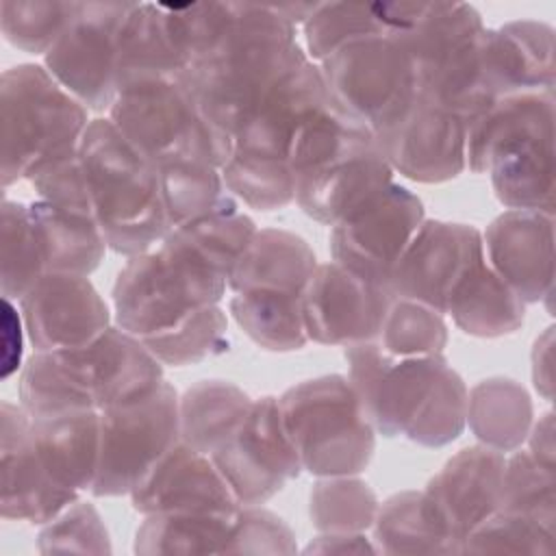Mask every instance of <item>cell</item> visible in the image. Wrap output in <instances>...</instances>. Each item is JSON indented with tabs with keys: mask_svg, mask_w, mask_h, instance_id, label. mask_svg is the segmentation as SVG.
Returning <instances> with one entry per match:
<instances>
[{
	"mask_svg": "<svg viewBox=\"0 0 556 556\" xmlns=\"http://www.w3.org/2000/svg\"><path fill=\"white\" fill-rule=\"evenodd\" d=\"M393 174L376 141L298 178L295 202L315 222L337 226L384 193L393 185Z\"/></svg>",
	"mask_w": 556,
	"mask_h": 556,
	"instance_id": "484cf974",
	"label": "cell"
},
{
	"mask_svg": "<svg viewBox=\"0 0 556 556\" xmlns=\"http://www.w3.org/2000/svg\"><path fill=\"white\" fill-rule=\"evenodd\" d=\"M504 467V452L482 443L463 447L421 491L428 519L458 554L463 541L497 510Z\"/></svg>",
	"mask_w": 556,
	"mask_h": 556,
	"instance_id": "e0dca14e",
	"label": "cell"
},
{
	"mask_svg": "<svg viewBox=\"0 0 556 556\" xmlns=\"http://www.w3.org/2000/svg\"><path fill=\"white\" fill-rule=\"evenodd\" d=\"M376 141L393 172L415 182H447L467 169V119L419 93L404 117L376 135Z\"/></svg>",
	"mask_w": 556,
	"mask_h": 556,
	"instance_id": "d6986e66",
	"label": "cell"
},
{
	"mask_svg": "<svg viewBox=\"0 0 556 556\" xmlns=\"http://www.w3.org/2000/svg\"><path fill=\"white\" fill-rule=\"evenodd\" d=\"M534 421L530 393L513 378L495 376L467 391V426L497 452L519 450Z\"/></svg>",
	"mask_w": 556,
	"mask_h": 556,
	"instance_id": "1f68e13d",
	"label": "cell"
},
{
	"mask_svg": "<svg viewBox=\"0 0 556 556\" xmlns=\"http://www.w3.org/2000/svg\"><path fill=\"white\" fill-rule=\"evenodd\" d=\"M285 430L302 471L317 478L358 476L376 452V428L345 376L330 374L289 387L278 397Z\"/></svg>",
	"mask_w": 556,
	"mask_h": 556,
	"instance_id": "ba28073f",
	"label": "cell"
},
{
	"mask_svg": "<svg viewBox=\"0 0 556 556\" xmlns=\"http://www.w3.org/2000/svg\"><path fill=\"white\" fill-rule=\"evenodd\" d=\"M24 334L22 313H17L13 300L2 298V378H9L22 367Z\"/></svg>",
	"mask_w": 556,
	"mask_h": 556,
	"instance_id": "681fc988",
	"label": "cell"
},
{
	"mask_svg": "<svg viewBox=\"0 0 556 556\" xmlns=\"http://www.w3.org/2000/svg\"><path fill=\"white\" fill-rule=\"evenodd\" d=\"M226 289L228 278L169 232L119 269L115 324L163 365H195L228 350V317L219 306Z\"/></svg>",
	"mask_w": 556,
	"mask_h": 556,
	"instance_id": "6da1fadb",
	"label": "cell"
},
{
	"mask_svg": "<svg viewBox=\"0 0 556 556\" xmlns=\"http://www.w3.org/2000/svg\"><path fill=\"white\" fill-rule=\"evenodd\" d=\"M239 513V510H237ZM235 515L156 513L143 515L135 534V554H224L235 528Z\"/></svg>",
	"mask_w": 556,
	"mask_h": 556,
	"instance_id": "836d02e7",
	"label": "cell"
},
{
	"mask_svg": "<svg viewBox=\"0 0 556 556\" xmlns=\"http://www.w3.org/2000/svg\"><path fill=\"white\" fill-rule=\"evenodd\" d=\"M76 7L78 2L9 0L0 4V28L11 46L46 56L70 26Z\"/></svg>",
	"mask_w": 556,
	"mask_h": 556,
	"instance_id": "ee69618b",
	"label": "cell"
},
{
	"mask_svg": "<svg viewBox=\"0 0 556 556\" xmlns=\"http://www.w3.org/2000/svg\"><path fill=\"white\" fill-rule=\"evenodd\" d=\"M291 528L271 510L241 506L224 554H295Z\"/></svg>",
	"mask_w": 556,
	"mask_h": 556,
	"instance_id": "7dc6e473",
	"label": "cell"
},
{
	"mask_svg": "<svg viewBox=\"0 0 556 556\" xmlns=\"http://www.w3.org/2000/svg\"><path fill=\"white\" fill-rule=\"evenodd\" d=\"M376 341L395 358L443 354L447 345V324L434 308L391 295Z\"/></svg>",
	"mask_w": 556,
	"mask_h": 556,
	"instance_id": "ab89813d",
	"label": "cell"
},
{
	"mask_svg": "<svg viewBox=\"0 0 556 556\" xmlns=\"http://www.w3.org/2000/svg\"><path fill=\"white\" fill-rule=\"evenodd\" d=\"M91 217L109 250L137 256L169 235L159 167L109 117L89 122L78 148Z\"/></svg>",
	"mask_w": 556,
	"mask_h": 556,
	"instance_id": "8992f818",
	"label": "cell"
},
{
	"mask_svg": "<svg viewBox=\"0 0 556 556\" xmlns=\"http://www.w3.org/2000/svg\"><path fill=\"white\" fill-rule=\"evenodd\" d=\"M226 189L256 211H278L295 202V178L289 163L232 152L219 167Z\"/></svg>",
	"mask_w": 556,
	"mask_h": 556,
	"instance_id": "60d3db41",
	"label": "cell"
},
{
	"mask_svg": "<svg viewBox=\"0 0 556 556\" xmlns=\"http://www.w3.org/2000/svg\"><path fill=\"white\" fill-rule=\"evenodd\" d=\"M33 419L43 467L70 491H91L100 454V410H74Z\"/></svg>",
	"mask_w": 556,
	"mask_h": 556,
	"instance_id": "f1b7e54d",
	"label": "cell"
},
{
	"mask_svg": "<svg viewBox=\"0 0 556 556\" xmlns=\"http://www.w3.org/2000/svg\"><path fill=\"white\" fill-rule=\"evenodd\" d=\"M378 506L374 489L356 476L319 478L308 495V515L317 532H367Z\"/></svg>",
	"mask_w": 556,
	"mask_h": 556,
	"instance_id": "f35d334b",
	"label": "cell"
},
{
	"mask_svg": "<svg viewBox=\"0 0 556 556\" xmlns=\"http://www.w3.org/2000/svg\"><path fill=\"white\" fill-rule=\"evenodd\" d=\"M384 35L410 56L417 85L469 56L486 28L467 2H374Z\"/></svg>",
	"mask_w": 556,
	"mask_h": 556,
	"instance_id": "9a60e30c",
	"label": "cell"
},
{
	"mask_svg": "<svg viewBox=\"0 0 556 556\" xmlns=\"http://www.w3.org/2000/svg\"><path fill=\"white\" fill-rule=\"evenodd\" d=\"M28 208L48 274L89 276L100 267L109 245L91 215L65 211L39 198Z\"/></svg>",
	"mask_w": 556,
	"mask_h": 556,
	"instance_id": "4dcf8cb0",
	"label": "cell"
},
{
	"mask_svg": "<svg viewBox=\"0 0 556 556\" xmlns=\"http://www.w3.org/2000/svg\"><path fill=\"white\" fill-rule=\"evenodd\" d=\"M378 554L376 545L365 532H319L306 547L304 554Z\"/></svg>",
	"mask_w": 556,
	"mask_h": 556,
	"instance_id": "f907efd6",
	"label": "cell"
},
{
	"mask_svg": "<svg viewBox=\"0 0 556 556\" xmlns=\"http://www.w3.org/2000/svg\"><path fill=\"white\" fill-rule=\"evenodd\" d=\"M554 91L510 93L467 122L465 167L506 208L554 215Z\"/></svg>",
	"mask_w": 556,
	"mask_h": 556,
	"instance_id": "5b68a950",
	"label": "cell"
},
{
	"mask_svg": "<svg viewBox=\"0 0 556 556\" xmlns=\"http://www.w3.org/2000/svg\"><path fill=\"white\" fill-rule=\"evenodd\" d=\"M39 549L43 554H109L111 541L96 506L78 497L52 521L41 526Z\"/></svg>",
	"mask_w": 556,
	"mask_h": 556,
	"instance_id": "bcb514c9",
	"label": "cell"
},
{
	"mask_svg": "<svg viewBox=\"0 0 556 556\" xmlns=\"http://www.w3.org/2000/svg\"><path fill=\"white\" fill-rule=\"evenodd\" d=\"M391 293L330 261L315 267L302 293V321L308 341L354 345L376 341Z\"/></svg>",
	"mask_w": 556,
	"mask_h": 556,
	"instance_id": "ac0fdd59",
	"label": "cell"
},
{
	"mask_svg": "<svg viewBox=\"0 0 556 556\" xmlns=\"http://www.w3.org/2000/svg\"><path fill=\"white\" fill-rule=\"evenodd\" d=\"M484 258L482 232L469 224L424 219L397 261L387 291L445 315V302L458 280Z\"/></svg>",
	"mask_w": 556,
	"mask_h": 556,
	"instance_id": "2e32d148",
	"label": "cell"
},
{
	"mask_svg": "<svg viewBox=\"0 0 556 556\" xmlns=\"http://www.w3.org/2000/svg\"><path fill=\"white\" fill-rule=\"evenodd\" d=\"M109 119L156 167L180 161L222 167L213 135L180 78L143 80L122 89Z\"/></svg>",
	"mask_w": 556,
	"mask_h": 556,
	"instance_id": "8fae6325",
	"label": "cell"
},
{
	"mask_svg": "<svg viewBox=\"0 0 556 556\" xmlns=\"http://www.w3.org/2000/svg\"><path fill=\"white\" fill-rule=\"evenodd\" d=\"M189 61L161 2H132L117 46V93L156 78H180Z\"/></svg>",
	"mask_w": 556,
	"mask_h": 556,
	"instance_id": "4316f807",
	"label": "cell"
},
{
	"mask_svg": "<svg viewBox=\"0 0 556 556\" xmlns=\"http://www.w3.org/2000/svg\"><path fill=\"white\" fill-rule=\"evenodd\" d=\"M556 469L541 465L521 450L506 458L497 510L521 515L556 528Z\"/></svg>",
	"mask_w": 556,
	"mask_h": 556,
	"instance_id": "7bdbcfd3",
	"label": "cell"
},
{
	"mask_svg": "<svg viewBox=\"0 0 556 556\" xmlns=\"http://www.w3.org/2000/svg\"><path fill=\"white\" fill-rule=\"evenodd\" d=\"M30 185L35 187L39 200H46L65 211L91 215L78 152L35 174L30 178Z\"/></svg>",
	"mask_w": 556,
	"mask_h": 556,
	"instance_id": "c3c4849f",
	"label": "cell"
},
{
	"mask_svg": "<svg viewBox=\"0 0 556 556\" xmlns=\"http://www.w3.org/2000/svg\"><path fill=\"white\" fill-rule=\"evenodd\" d=\"M350 384L376 432L424 447L456 441L467 426V384L443 354L395 358L378 341L345 348Z\"/></svg>",
	"mask_w": 556,
	"mask_h": 556,
	"instance_id": "3957f363",
	"label": "cell"
},
{
	"mask_svg": "<svg viewBox=\"0 0 556 556\" xmlns=\"http://www.w3.org/2000/svg\"><path fill=\"white\" fill-rule=\"evenodd\" d=\"M0 439V513L4 519L43 526L78 500L76 491L56 484L43 467L33 439V419L22 404L2 402Z\"/></svg>",
	"mask_w": 556,
	"mask_h": 556,
	"instance_id": "44dd1931",
	"label": "cell"
},
{
	"mask_svg": "<svg viewBox=\"0 0 556 556\" xmlns=\"http://www.w3.org/2000/svg\"><path fill=\"white\" fill-rule=\"evenodd\" d=\"M252 397L228 380H200L180 395V441L211 456L241 426Z\"/></svg>",
	"mask_w": 556,
	"mask_h": 556,
	"instance_id": "d6a6232c",
	"label": "cell"
},
{
	"mask_svg": "<svg viewBox=\"0 0 556 556\" xmlns=\"http://www.w3.org/2000/svg\"><path fill=\"white\" fill-rule=\"evenodd\" d=\"M132 2H78L76 13L43 56V67L87 111H109L117 98L119 33Z\"/></svg>",
	"mask_w": 556,
	"mask_h": 556,
	"instance_id": "7c38bea8",
	"label": "cell"
},
{
	"mask_svg": "<svg viewBox=\"0 0 556 556\" xmlns=\"http://www.w3.org/2000/svg\"><path fill=\"white\" fill-rule=\"evenodd\" d=\"M480 72L493 100L523 91H554V28L534 20L484 28Z\"/></svg>",
	"mask_w": 556,
	"mask_h": 556,
	"instance_id": "d4e9b609",
	"label": "cell"
},
{
	"mask_svg": "<svg viewBox=\"0 0 556 556\" xmlns=\"http://www.w3.org/2000/svg\"><path fill=\"white\" fill-rule=\"evenodd\" d=\"M26 337L35 352H59L89 345L111 324L109 304L89 276L46 274L20 300Z\"/></svg>",
	"mask_w": 556,
	"mask_h": 556,
	"instance_id": "ffe728a7",
	"label": "cell"
},
{
	"mask_svg": "<svg viewBox=\"0 0 556 556\" xmlns=\"http://www.w3.org/2000/svg\"><path fill=\"white\" fill-rule=\"evenodd\" d=\"M132 508L156 513L235 515L241 506L213 458L176 441L130 491Z\"/></svg>",
	"mask_w": 556,
	"mask_h": 556,
	"instance_id": "603a6c76",
	"label": "cell"
},
{
	"mask_svg": "<svg viewBox=\"0 0 556 556\" xmlns=\"http://www.w3.org/2000/svg\"><path fill=\"white\" fill-rule=\"evenodd\" d=\"M211 458L239 506L265 504L302 473L274 395L254 400L237 432Z\"/></svg>",
	"mask_w": 556,
	"mask_h": 556,
	"instance_id": "4fadbf2b",
	"label": "cell"
},
{
	"mask_svg": "<svg viewBox=\"0 0 556 556\" xmlns=\"http://www.w3.org/2000/svg\"><path fill=\"white\" fill-rule=\"evenodd\" d=\"M178 439L180 395L165 378L141 397L100 410V454L89 493L130 495Z\"/></svg>",
	"mask_w": 556,
	"mask_h": 556,
	"instance_id": "30bf717a",
	"label": "cell"
},
{
	"mask_svg": "<svg viewBox=\"0 0 556 556\" xmlns=\"http://www.w3.org/2000/svg\"><path fill=\"white\" fill-rule=\"evenodd\" d=\"M424 219V202L410 189L393 182L365 208L332 226V261L367 282L387 287Z\"/></svg>",
	"mask_w": 556,
	"mask_h": 556,
	"instance_id": "5bb4252c",
	"label": "cell"
},
{
	"mask_svg": "<svg viewBox=\"0 0 556 556\" xmlns=\"http://www.w3.org/2000/svg\"><path fill=\"white\" fill-rule=\"evenodd\" d=\"M0 243V291L2 298L20 302L48 274L28 204L2 200Z\"/></svg>",
	"mask_w": 556,
	"mask_h": 556,
	"instance_id": "74e56055",
	"label": "cell"
},
{
	"mask_svg": "<svg viewBox=\"0 0 556 556\" xmlns=\"http://www.w3.org/2000/svg\"><path fill=\"white\" fill-rule=\"evenodd\" d=\"M228 308L237 326L263 350L293 352L308 343L302 321V295L232 293Z\"/></svg>",
	"mask_w": 556,
	"mask_h": 556,
	"instance_id": "e575fe53",
	"label": "cell"
},
{
	"mask_svg": "<svg viewBox=\"0 0 556 556\" xmlns=\"http://www.w3.org/2000/svg\"><path fill=\"white\" fill-rule=\"evenodd\" d=\"M371 528L382 554H458L428 519L421 491H402L384 500Z\"/></svg>",
	"mask_w": 556,
	"mask_h": 556,
	"instance_id": "8d00e7d4",
	"label": "cell"
},
{
	"mask_svg": "<svg viewBox=\"0 0 556 556\" xmlns=\"http://www.w3.org/2000/svg\"><path fill=\"white\" fill-rule=\"evenodd\" d=\"M445 315L471 337L495 339L517 332L526 321V302L495 274L486 256L454 287Z\"/></svg>",
	"mask_w": 556,
	"mask_h": 556,
	"instance_id": "f546056e",
	"label": "cell"
},
{
	"mask_svg": "<svg viewBox=\"0 0 556 556\" xmlns=\"http://www.w3.org/2000/svg\"><path fill=\"white\" fill-rule=\"evenodd\" d=\"M556 528L495 510L465 541L460 554H532L552 556Z\"/></svg>",
	"mask_w": 556,
	"mask_h": 556,
	"instance_id": "f6af8a7d",
	"label": "cell"
},
{
	"mask_svg": "<svg viewBox=\"0 0 556 556\" xmlns=\"http://www.w3.org/2000/svg\"><path fill=\"white\" fill-rule=\"evenodd\" d=\"M317 265L313 248L300 235L282 228H261L239 256L228 289L232 293L302 295Z\"/></svg>",
	"mask_w": 556,
	"mask_h": 556,
	"instance_id": "83f0119b",
	"label": "cell"
},
{
	"mask_svg": "<svg viewBox=\"0 0 556 556\" xmlns=\"http://www.w3.org/2000/svg\"><path fill=\"white\" fill-rule=\"evenodd\" d=\"M552 348H554V328H547L534 343L532 350V380L534 389L552 402L554 380H552Z\"/></svg>",
	"mask_w": 556,
	"mask_h": 556,
	"instance_id": "816d5d0a",
	"label": "cell"
},
{
	"mask_svg": "<svg viewBox=\"0 0 556 556\" xmlns=\"http://www.w3.org/2000/svg\"><path fill=\"white\" fill-rule=\"evenodd\" d=\"M306 61L295 26L276 4L235 2V20L222 41L180 76L213 135L222 165L232 154L237 124L252 102Z\"/></svg>",
	"mask_w": 556,
	"mask_h": 556,
	"instance_id": "7a4b0ae2",
	"label": "cell"
},
{
	"mask_svg": "<svg viewBox=\"0 0 556 556\" xmlns=\"http://www.w3.org/2000/svg\"><path fill=\"white\" fill-rule=\"evenodd\" d=\"M328 100L319 65L306 61L269 85L237 124L232 152L289 163V152L306 117Z\"/></svg>",
	"mask_w": 556,
	"mask_h": 556,
	"instance_id": "7402d4cb",
	"label": "cell"
},
{
	"mask_svg": "<svg viewBox=\"0 0 556 556\" xmlns=\"http://www.w3.org/2000/svg\"><path fill=\"white\" fill-rule=\"evenodd\" d=\"M317 65L328 98L374 135L397 124L417 98L415 65L389 35L352 41Z\"/></svg>",
	"mask_w": 556,
	"mask_h": 556,
	"instance_id": "9c48e42d",
	"label": "cell"
},
{
	"mask_svg": "<svg viewBox=\"0 0 556 556\" xmlns=\"http://www.w3.org/2000/svg\"><path fill=\"white\" fill-rule=\"evenodd\" d=\"M163 363L117 324L83 348L35 352L20 374V404L30 417L104 410L152 391Z\"/></svg>",
	"mask_w": 556,
	"mask_h": 556,
	"instance_id": "277c9868",
	"label": "cell"
},
{
	"mask_svg": "<svg viewBox=\"0 0 556 556\" xmlns=\"http://www.w3.org/2000/svg\"><path fill=\"white\" fill-rule=\"evenodd\" d=\"M486 263L526 302L554 291V215L506 208L482 232Z\"/></svg>",
	"mask_w": 556,
	"mask_h": 556,
	"instance_id": "cb8c5ba5",
	"label": "cell"
},
{
	"mask_svg": "<svg viewBox=\"0 0 556 556\" xmlns=\"http://www.w3.org/2000/svg\"><path fill=\"white\" fill-rule=\"evenodd\" d=\"M2 187L30 180L48 165L78 152L89 126L87 109L35 63L2 72Z\"/></svg>",
	"mask_w": 556,
	"mask_h": 556,
	"instance_id": "52a82bcc",
	"label": "cell"
},
{
	"mask_svg": "<svg viewBox=\"0 0 556 556\" xmlns=\"http://www.w3.org/2000/svg\"><path fill=\"white\" fill-rule=\"evenodd\" d=\"M302 28L306 56L313 63L326 61L330 54L352 41L384 35L374 2H317L315 11L306 17Z\"/></svg>",
	"mask_w": 556,
	"mask_h": 556,
	"instance_id": "b9f144b4",
	"label": "cell"
},
{
	"mask_svg": "<svg viewBox=\"0 0 556 556\" xmlns=\"http://www.w3.org/2000/svg\"><path fill=\"white\" fill-rule=\"evenodd\" d=\"M528 452L534 460H539L545 467L556 469L554 456H556V443H554V413L547 410L539 417V421H532V428L528 432Z\"/></svg>",
	"mask_w": 556,
	"mask_h": 556,
	"instance_id": "f5cc1de1",
	"label": "cell"
},
{
	"mask_svg": "<svg viewBox=\"0 0 556 556\" xmlns=\"http://www.w3.org/2000/svg\"><path fill=\"white\" fill-rule=\"evenodd\" d=\"M159 178L169 217V230L237 204L235 195L224 185L222 169L215 163H169L159 167Z\"/></svg>",
	"mask_w": 556,
	"mask_h": 556,
	"instance_id": "d590c367",
	"label": "cell"
}]
</instances>
